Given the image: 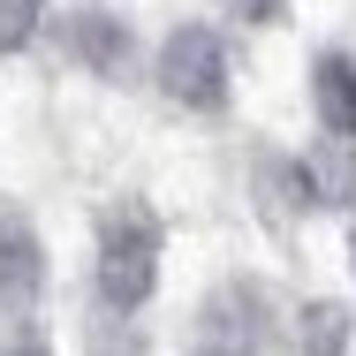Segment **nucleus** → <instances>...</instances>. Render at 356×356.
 <instances>
[{
  "instance_id": "6",
  "label": "nucleus",
  "mask_w": 356,
  "mask_h": 356,
  "mask_svg": "<svg viewBox=\"0 0 356 356\" xmlns=\"http://www.w3.org/2000/svg\"><path fill=\"white\" fill-rule=\"evenodd\" d=\"M69 46L91 61V69H129V23H114V15H76L69 23Z\"/></svg>"
},
{
  "instance_id": "8",
  "label": "nucleus",
  "mask_w": 356,
  "mask_h": 356,
  "mask_svg": "<svg viewBox=\"0 0 356 356\" xmlns=\"http://www.w3.org/2000/svg\"><path fill=\"white\" fill-rule=\"evenodd\" d=\"M311 356H341V311H311Z\"/></svg>"
},
{
  "instance_id": "9",
  "label": "nucleus",
  "mask_w": 356,
  "mask_h": 356,
  "mask_svg": "<svg viewBox=\"0 0 356 356\" xmlns=\"http://www.w3.org/2000/svg\"><path fill=\"white\" fill-rule=\"evenodd\" d=\"M227 8H243V15H273L281 0H227Z\"/></svg>"
},
{
  "instance_id": "1",
  "label": "nucleus",
  "mask_w": 356,
  "mask_h": 356,
  "mask_svg": "<svg viewBox=\"0 0 356 356\" xmlns=\"http://www.w3.org/2000/svg\"><path fill=\"white\" fill-rule=\"evenodd\" d=\"M152 281H159V235L137 213L106 220L99 227V303L106 311H144L152 303Z\"/></svg>"
},
{
  "instance_id": "7",
  "label": "nucleus",
  "mask_w": 356,
  "mask_h": 356,
  "mask_svg": "<svg viewBox=\"0 0 356 356\" xmlns=\"http://www.w3.org/2000/svg\"><path fill=\"white\" fill-rule=\"evenodd\" d=\"M46 23V0H0V54H23Z\"/></svg>"
},
{
  "instance_id": "5",
  "label": "nucleus",
  "mask_w": 356,
  "mask_h": 356,
  "mask_svg": "<svg viewBox=\"0 0 356 356\" xmlns=\"http://www.w3.org/2000/svg\"><path fill=\"white\" fill-rule=\"evenodd\" d=\"M311 91H318L326 129H334V137H349V129H356V61H349V54H318Z\"/></svg>"
},
{
  "instance_id": "4",
  "label": "nucleus",
  "mask_w": 356,
  "mask_h": 356,
  "mask_svg": "<svg viewBox=\"0 0 356 356\" xmlns=\"http://www.w3.org/2000/svg\"><path fill=\"white\" fill-rule=\"evenodd\" d=\"M46 281V258H38V235L23 227V220H0V303L8 311H23L31 296Z\"/></svg>"
},
{
  "instance_id": "2",
  "label": "nucleus",
  "mask_w": 356,
  "mask_h": 356,
  "mask_svg": "<svg viewBox=\"0 0 356 356\" xmlns=\"http://www.w3.org/2000/svg\"><path fill=\"white\" fill-rule=\"evenodd\" d=\"M159 83H167V99H182V106H197V114L227 106V46H220V31L182 23V31L159 46Z\"/></svg>"
},
{
  "instance_id": "10",
  "label": "nucleus",
  "mask_w": 356,
  "mask_h": 356,
  "mask_svg": "<svg viewBox=\"0 0 356 356\" xmlns=\"http://www.w3.org/2000/svg\"><path fill=\"white\" fill-rule=\"evenodd\" d=\"M8 356H46V341H38V334H23V341H15Z\"/></svg>"
},
{
  "instance_id": "3",
  "label": "nucleus",
  "mask_w": 356,
  "mask_h": 356,
  "mask_svg": "<svg viewBox=\"0 0 356 356\" xmlns=\"http://www.w3.org/2000/svg\"><path fill=\"white\" fill-rule=\"evenodd\" d=\"M266 349V303L250 281H227L197 303V326H190V356H258Z\"/></svg>"
}]
</instances>
